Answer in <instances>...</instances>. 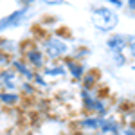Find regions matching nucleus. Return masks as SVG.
Instances as JSON below:
<instances>
[{"label": "nucleus", "instance_id": "nucleus-1", "mask_svg": "<svg viewBox=\"0 0 135 135\" xmlns=\"http://www.w3.org/2000/svg\"><path fill=\"white\" fill-rule=\"evenodd\" d=\"M38 45L43 51L45 58L51 61H58V60H65L70 54V45L69 42L58 32H49V34H42Z\"/></svg>", "mask_w": 135, "mask_h": 135}, {"label": "nucleus", "instance_id": "nucleus-2", "mask_svg": "<svg viewBox=\"0 0 135 135\" xmlns=\"http://www.w3.org/2000/svg\"><path fill=\"white\" fill-rule=\"evenodd\" d=\"M90 20H92L94 27L99 31H114L119 23V16L112 7L108 6H94L90 9Z\"/></svg>", "mask_w": 135, "mask_h": 135}, {"label": "nucleus", "instance_id": "nucleus-3", "mask_svg": "<svg viewBox=\"0 0 135 135\" xmlns=\"http://www.w3.org/2000/svg\"><path fill=\"white\" fill-rule=\"evenodd\" d=\"M20 58L25 60V63L31 67L34 72H42L47 65V58L40 49L38 42H23L20 47Z\"/></svg>", "mask_w": 135, "mask_h": 135}, {"label": "nucleus", "instance_id": "nucleus-4", "mask_svg": "<svg viewBox=\"0 0 135 135\" xmlns=\"http://www.w3.org/2000/svg\"><path fill=\"white\" fill-rule=\"evenodd\" d=\"M20 76L15 72L13 69H6L0 70V88L6 92H18L20 90Z\"/></svg>", "mask_w": 135, "mask_h": 135}, {"label": "nucleus", "instance_id": "nucleus-5", "mask_svg": "<svg viewBox=\"0 0 135 135\" xmlns=\"http://www.w3.org/2000/svg\"><path fill=\"white\" fill-rule=\"evenodd\" d=\"M101 119L99 115H83L76 121V126H78V132L81 133H86V135H92V133H97L99 132V126H101Z\"/></svg>", "mask_w": 135, "mask_h": 135}, {"label": "nucleus", "instance_id": "nucleus-6", "mask_svg": "<svg viewBox=\"0 0 135 135\" xmlns=\"http://www.w3.org/2000/svg\"><path fill=\"white\" fill-rule=\"evenodd\" d=\"M11 69L20 76L22 81H29V83H32V78H34L36 72L25 63V60H22L20 56H13V60H11Z\"/></svg>", "mask_w": 135, "mask_h": 135}, {"label": "nucleus", "instance_id": "nucleus-7", "mask_svg": "<svg viewBox=\"0 0 135 135\" xmlns=\"http://www.w3.org/2000/svg\"><path fill=\"white\" fill-rule=\"evenodd\" d=\"M63 65H65L67 72L70 74V76H72V79H76V81H81V79L85 78V74H86V67H85L81 61L74 60L72 56L65 58V60H63Z\"/></svg>", "mask_w": 135, "mask_h": 135}, {"label": "nucleus", "instance_id": "nucleus-8", "mask_svg": "<svg viewBox=\"0 0 135 135\" xmlns=\"http://www.w3.org/2000/svg\"><path fill=\"white\" fill-rule=\"evenodd\" d=\"M25 13H27V4L20 7V9H16L15 13H11L7 16H4L2 20H0V32L6 31V29H9V27H15V25H20L22 20H23V16H25Z\"/></svg>", "mask_w": 135, "mask_h": 135}, {"label": "nucleus", "instance_id": "nucleus-9", "mask_svg": "<svg viewBox=\"0 0 135 135\" xmlns=\"http://www.w3.org/2000/svg\"><path fill=\"white\" fill-rule=\"evenodd\" d=\"M106 47L112 54H124V51L128 49V36L115 32L106 40Z\"/></svg>", "mask_w": 135, "mask_h": 135}, {"label": "nucleus", "instance_id": "nucleus-10", "mask_svg": "<svg viewBox=\"0 0 135 135\" xmlns=\"http://www.w3.org/2000/svg\"><path fill=\"white\" fill-rule=\"evenodd\" d=\"M115 132H121V123L115 117H108V115L103 117L97 135H110V133H115Z\"/></svg>", "mask_w": 135, "mask_h": 135}, {"label": "nucleus", "instance_id": "nucleus-11", "mask_svg": "<svg viewBox=\"0 0 135 135\" xmlns=\"http://www.w3.org/2000/svg\"><path fill=\"white\" fill-rule=\"evenodd\" d=\"M43 76H49V78H63V76H67V69H65V65L63 63H58V61H51L47 63L45 67H43L42 70Z\"/></svg>", "mask_w": 135, "mask_h": 135}, {"label": "nucleus", "instance_id": "nucleus-12", "mask_svg": "<svg viewBox=\"0 0 135 135\" xmlns=\"http://www.w3.org/2000/svg\"><path fill=\"white\" fill-rule=\"evenodd\" d=\"M20 92H6V90H0V104L2 106H7V108H15L22 103Z\"/></svg>", "mask_w": 135, "mask_h": 135}, {"label": "nucleus", "instance_id": "nucleus-13", "mask_svg": "<svg viewBox=\"0 0 135 135\" xmlns=\"http://www.w3.org/2000/svg\"><path fill=\"white\" fill-rule=\"evenodd\" d=\"M18 49H20V47H18V43H16V42L7 40V38H0V52H6V54L13 56Z\"/></svg>", "mask_w": 135, "mask_h": 135}, {"label": "nucleus", "instance_id": "nucleus-14", "mask_svg": "<svg viewBox=\"0 0 135 135\" xmlns=\"http://www.w3.org/2000/svg\"><path fill=\"white\" fill-rule=\"evenodd\" d=\"M97 79H99V76H97V72L95 70H92V72H86L85 74V78L81 79V83H83V86L81 88H95V85H97Z\"/></svg>", "mask_w": 135, "mask_h": 135}, {"label": "nucleus", "instance_id": "nucleus-15", "mask_svg": "<svg viewBox=\"0 0 135 135\" xmlns=\"http://www.w3.org/2000/svg\"><path fill=\"white\" fill-rule=\"evenodd\" d=\"M18 92H20L22 97H32V95L36 94V88H34V85L29 83V81H22Z\"/></svg>", "mask_w": 135, "mask_h": 135}, {"label": "nucleus", "instance_id": "nucleus-16", "mask_svg": "<svg viewBox=\"0 0 135 135\" xmlns=\"http://www.w3.org/2000/svg\"><path fill=\"white\" fill-rule=\"evenodd\" d=\"M32 85H34V88H42V90H47V88H49V83L45 81V78H43L42 72L34 74V78H32Z\"/></svg>", "mask_w": 135, "mask_h": 135}, {"label": "nucleus", "instance_id": "nucleus-17", "mask_svg": "<svg viewBox=\"0 0 135 135\" xmlns=\"http://www.w3.org/2000/svg\"><path fill=\"white\" fill-rule=\"evenodd\" d=\"M11 60H13V56L6 54V52H0V70L11 69Z\"/></svg>", "mask_w": 135, "mask_h": 135}, {"label": "nucleus", "instance_id": "nucleus-18", "mask_svg": "<svg viewBox=\"0 0 135 135\" xmlns=\"http://www.w3.org/2000/svg\"><path fill=\"white\" fill-rule=\"evenodd\" d=\"M128 49H130V54L135 58V36H128Z\"/></svg>", "mask_w": 135, "mask_h": 135}, {"label": "nucleus", "instance_id": "nucleus-19", "mask_svg": "<svg viewBox=\"0 0 135 135\" xmlns=\"http://www.w3.org/2000/svg\"><path fill=\"white\" fill-rule=\"evenodd\" d=\"M114 63H115V65H124V63H126L124 54H114Z\"/></svg>", "mask_w": 135, "mask_h": 135}, {"label": "nucleus", "instance_id": "nucleus-20", "mask_svg": "<svg viewBox=\"0 0 135 135\" xmlns=\"http://www.w3.org/2000/svg\"><path fill=\"white\" fill-rule=\"evenodd\" d=\"M123 135H135V126H126L124 130H121Z\"/></svg>", "mask_w": 135, "mask_h": 135}, {"label": "nucleus", "instance_id": "nucleus-21", "mask_svg": "<svg viewBox=\"0 0 135 135\" xmlns=\"http://www.w3.org/2000/svg\"><path fill=\"white\" fill-rule=\"evenodd\" d=\"M110 6L112 7H124V2H121V0H110Z\"/></svg>", "mask_w": 135, "mask_h": 135}, {"label": "nucleus", "instance_id": "nucleus-22", "mask_svg": "<svg viewBox=\"0 0 135 135\" xmlns=\"http://www.w3.org/2000/svg\"><path fill=\"white\" fill-rule=\"evenodd\" d=\"M124 6L130 11H133V13H135V0H130V2H128V4H124Z\"/></svg>", "mask_w": 135, "mask_h": 135}, {"label": "nucleus", "instance_id": "nucleus-23", "mask_svg": "<svg viewBox=\"0 0 135 135\" xmlns=\"http://www.w3.org/2000/svg\"><path fill=\"white\" fill-rule=\"evenodd\" d=\"M110 135H123L121 132H115V133H110Z\"/></svg>", "mask_w": 135, "mask_h": 135}]
</instances>
